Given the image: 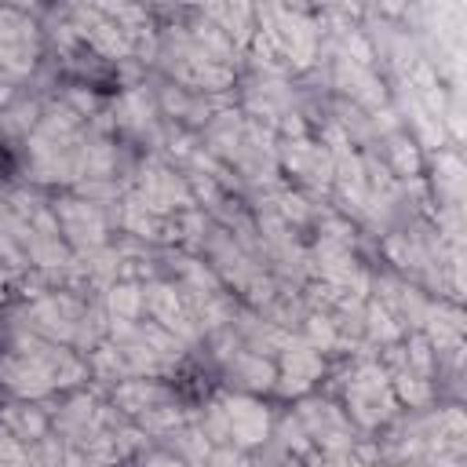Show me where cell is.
<instances>
[{
    "instance_id": "1",
    "label": "cell",
    "mask_w": 467,
    "mask_h": 467,
    "mask_svg": "<svg viewBox=\"0 0 467 467\" xmlns=\"http://www.w3.org/2000/svg\"><path fill=\"white\" fill-rule=\"evenodd\" d=\"M88 379V358H80L69 343L44 339L29 328L11 332L0 350V387L11 398H47L55 390H73Z\"/></svg>"
},
{
    "instance_id": "2",
    "label": "cell",
    "mask_w": 467,
    "mask_h": 467,
    "mask_svg": "<svg viewBox=\"0 0 467 467\" xmlns=\"http://www.w3.org/2000/svg\"><path fill=\"white\" fill-rule=\"evenodd\" d=\"M153 58L161 62L168 80H175L182 88H193V91H204V95L234 88V66H226L212 51H204L201 40L190 33V26L164 29L161 40H157Z\"/></svg>"
},
{
    "instance_id": "3",
    "label": "cell",
    "mask_w": 467,
    "mask_h": 467,
    "mask_svg": "<svg viewBox=\"0 0 467 467\" xmlns=\"http://www.w3.org/2000/svg\"><path fill=\"white\" fill-rule=\"evenodd\" d=\"M197 427L208 434L212 445H237V449L248 452V449H255L270 438L274 420H270V409L255 394L226 390V394H215L204 405Z\"/></svg>"
},
{
    "instance_id": "4",
    "label": "cell",
    "mask_w": 467,
    "mask_h": 467,
    "mask_svg": "<svg viewBox=\"0 0 467 467\" xmlns=\"http://www.w3.org/2000/svg\"><path fill=\"white\" fill-rule=\"evenodd\" d=\"M343 409L361 431H376L398 416V398L390 390L387 368L372 358H358L343 376Z\"/></svg>"
},
{
    "instance_id": "5",
    "label": "cell",
    "mask_w": 467,
    "mask_h": 467,
    "mask_svg": "<svg viewBox=\"0 0 467 467\" xmlns=\"http://www.w3.org/2000/svg\"><path fill=\"white\" fill-rule=\"evenodd\" d=\"M40 58V33L26 11L0 4V77L22 80Z\"/></svg>"
},
{
    "instance_id": "6",
    "label": "cell",
    "mask_w": 467,
    "mask_h": 467,
    "mask_svg": "<svg viewBox=\"0 0 467 467\" xmlns=\"http://www.w3.org/2000/svg\"><path fill=\"white\" fill-rule=\"evenodd\" d=\"M135 193L161 215H179L186 208L197 204L186 175H179L171 164L157 161V157H146L142 168H139V179H135Z\"/></svg>"
},
{
    "instance_id": "7",
    "label": "cell",
    "mask_w": 467,
    "mask_h": 467,
    "mask_svg": "<svg viewBox=\"0 0 467 467\" xmlns=\"http://www.w3.org/2000/svg\"><path fill=\"white\" fill-rule=\"evenodd\" d=\"M55 219H58V230L66 237V244L84 255V252H95L109 241V215L102 204L88 201V197H66L58 201L55 208Z\"/></svg>"
},
{
    "instance_id": "8",
    "label": "cell",
    "mask_w": 467,
    "mask_h": 467,
    "mask_svg": "<svg viewBox=\"0 0 467 467\" xmlns=\"http://www.w3.org/2000/svg\"><path fill=\"white\" fill-rule=\"evenodd\" d=\"M277 365V379H274V390L285 394V398H303L325 372V354L306 343L303 336H288V343L277 350L274 358Z\"/></svg>"
},
{
    "instance_id": "9",
    "label": "cell",
    "mask_w": 467,
    "mask_h": 467,
    "mask_svg": "<svg viewBox=\"0 0 467 467\" xmlns=\"http://www.w3.org/2000/svg\"><path fill=\"white\" fill-rule=\"evenodd\" d=\"M142 317L157 321L161 328H168L182 343H197L201 339V325L193 321V314H190V306H186V299H182L175 281L142 285Z\"/></svg>"
},
{
    "instance_id": "10",
    "label": "cell",
    "mask_w": 467,
    "mask_h": 467,
    "mask_svg": "<svg viewBox=\"0 0 467 467\" xmlns=\"http://www.w3.org/2000/svg\"><path fill=\"white\" fill-rule=\"evenodd\" d=\"M277 164L285 171H292L296 179H303L306 186H328L332 182V150L321 142H310L299 135H288L277 146Z\"/></svg>"
},
{
    "instance_id": "11",
    "label": "cell",
    "mask_w": 467,
    "mask_h": 467,
    "mask_svg": "<svg viewBox=\"0 0 467 467\" xmlns=\"http://www.w3.org/2000/svg\"><path fill=\"white\" fill-rule=\"evenodd\" d=\"M117 124L146 142H161V117H157V102L146 95V88H128L117 99Z\"/></svg>"
},
{
    "instance_id": "12",
    "label": "cell",
    "mask_w": 467,
    "mask_h": 467,
    "mask_svg": "<svg viewBox=\"0 0 467 467\" xmlns=\"http://www.w3.org/2000/svg\"><path fill=\"white\" fill-rule=\"evenodd\" d=\"M376 303H383L390 310V317L401 325V328H420L431 303L405 281H390V277H379L376 281Z\"/></svg>"
},
{
    "instance_id": "13",
    "label": "cell",
    "mask_w": 467,
    "mask_h": 467,
    "mask_svg": "<svg viewBox=\"0 0 467 467\" xmlns=\"http://www.w3.org/2000/svg\"><path fill=\"white\" fill-rule=\"evenodd\" d=\"M0 427H7V434H15L22 445H33L51 431V416L33 398H15L0 409Z\"/></svg>"
},
{
    "instance_id": "14",
    "label": "cell",
    "mask_w": 467,
    "mask_h": 467,
    "mask_svg": "<svg viewBox=\"0 0 467 467\" xmlns=\"http://www.w3.org/2000/svg\"><path fill=\"white\" fill-rule=\"evenodd\" d=\"M336 84H339L354 102H361V106L383 102V88H379V80L372 77L368 62H361V58H339V62H336Z\"/></svg>"
},
{
    "instance_id": "15",
    "label": "cell",
    "mask_w": 467,
    "mask_h": 467,
    "mask_svg": "<svg viewBox=\"0 0 467 467\" xmlns=\"http://www.w3.org/2000/svg\"><path fill=\"white\" fill-rule=\"evenodd\" d=\"M40 102L36 99H29V95H18L4 113H0V135H11V139H26L33 128H36V120H40Z\"/></svg>"
},
{
    "instance_id": "16",
    "label": "cell",
    "mask_w": 467,
    "mask_h": 467,
    "mask_svg": "<svg viewBox=\"0 0 467 467\" xmlns=\"http://www.w3.org/2000/svg\"><path fill=\"white\" fill-rule=\"evenodd\" d=\"M387 157H390V164H394V171H398V175H416V168H420L412 142H405L401 135H394V139H390V146H387Z\"/></svg>"
}]
</instances>
